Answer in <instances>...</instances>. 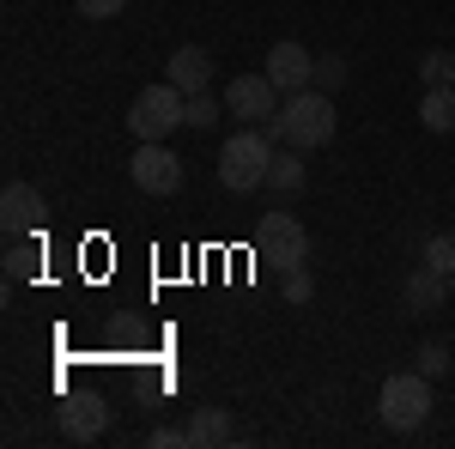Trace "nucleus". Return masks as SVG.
I'll return each instance as SVG.
<instances>
[{"mask_svg":"<svg viewBox=\"0 0 455 449\" xmlns=\"http://www.w3.org/2000/svg\"><path fill=\"white\" fill-rule=\"evenodd\" d=\"M267 164H274V128H267V122H261V128H243V134H231L219 146V182H225L231 195L261 188V182H267Z\"/></svg>","mask_w":455,"mask_h":449,"instance_id":"1","label":"nucleus"},{"mask_svg":"<svg viewBox=\"0 0 455 449\" xmlns=\"http://www.w3.org/2000/svg\"><path fill=\"white\" fill-rule=\"evenodd\" d=\"M285 146H298V152H310V146H328L334 140V104H328V92H291L280 104V116L267 122Z\"/></svg>","mask_w":455,"mask_h":449,"instance_id":"2","label":"nucleus"},{"mask_svg":"<svg viewBox=\"0 0 455 449\" xmlns=\"http://www.w3.org/2000/svg\"><path fill=\"white\" fill-rule=\"evenodd\" d=\"M182 122H188V92H176L171 79L134 92V104H128V128H134V140H171Z\"/></svg>","mask_w":455,"mask_h":449,"instance_id":"3","label":"nucleus"},{"mask_svg":"<svg viewBox=\"0 0 455 449\" xmlns=\"http://www.w3.org/2000/svg\"><path fill=\"white\" fill-rule=\"evenodd\" d=\"M377 413H383L388 431H419L431 419V377L425 371H395L377 395Z\"/></svg>","mask_w":455,"mask_h":449,"instance_id":"4","label":"nucleus"},{"mask_svg":"<svg viewBox=\"0 0 455 449\" xmlns=\"http://www.w3.org/2000/svg\"><path fill=\"white\" fill-rule=\"evenodd\" d=\"M255 255L274 261V268H298V261L310 255V231H304L291 212H267V219L255 225Z\"/></svg>","mask_w":455,"mask_h":449,"instance_id":"5","label":"nucleus"},{"mask_svg":"<svg viewBox=\"0 0 455 449\" xmlns=\"http://www.w3.org/2000/svg\"><path fill=\"white\" fill-rule=\"evenodd\" d=\"M128 176H134V188H146V195H176L182 188V158H176L164 140H140Z\"/></svg>","mask_w":455,"mask_h":449,"instance_id":"6","label":"nucleus"},{"mask_svg":"<svg viewBox=\"0 0 455 449\" xmlns=\"http://www.w3.org/2000/svg\"><path fill=\"white\" fill-rule=\"evenodd\" d=\"M280 85L267 79V73H237L231 85H225V116H243V122H274L280 116Z\"/></svg>","mask_w":455,"mask_h":449,"instance_id":"7","label":"nucleus"},{"mask_svg":"<svg viewBox=\"0 0 455 449\" xmlns=\"http://www.w3.org/2000/svg\"><path fill=\"white\" fill-rule=\"evenodd\" d=\"M261 73H267V79L280 85L285 98H291V92H310V85H315V61H310V49H304V43H291V36L267 49V68H261Z\"/></svg>","mask_w":455,"mask_h":449,"instance_id":"8","label":"nucleus"},{"mask_svg":"<svg viewBox=\"0 0 455 449\" xmlns=\"http://www.w3.org/2000/svg\"><path fill=\"white\" fill-rule=\"evenodd\" d=\"M0 225H6V237H31L43 225V195L31 182H6L0 188Z\"/></svg>","mask_w":455,"mask_h":449,"instance_id":"9","label":"nucleus"},{"mask_svg":"<svg viewBox=\"0 0 455 449\" xmlns=\"http://www.w3.org/2000/svg\"><path fill=\"white\" fill-rule=\"evenodd\" d=\"M164 79H171L176 92L195 98V92H207V79H212V55L201 49V43H182V49L171 55V68H164Z\"/></svg>","mask_w":455,"mask_h":449,"instance_id":"10","label":"nucleus"},{"mask_svg":"<svg viewBox=\"0 0 455 449\" xmlns=\"http://www.w3.org/2000/svg\"><path fill=\"white\" fill-rule=\"evenodd\" d=\"M104 425H109V407L98 401V395H79V401H68V407H61V431H68L73 444L104 437Z\"/></svg>","mask_w":455,"mask_h":449,"instance_id":"11","label":"nucleus"},{"mask_svg":"<svg viewBox=\"0 0 455 449\" xmlns=\"http://www.w3.org/2000/svg\"><path fill=\"white\" fill-rule=\"evenodd\" d=\"M237 437V425H231V413L225 407H201V413L188 419V449H219Z\"/></svg>","mask_w":455,"mask_h":449,"instance_id":"12","label":"nucleus"},{"mask_svg":"<svg viewBox=\"0 0 455 449\" xmlns=\"http://www.w3.org/2000/svg\"><path fill=\"white\" fill-rule=\"evenodd\" d=\"M419 122L431 128V134H450V128H455V79H450V85H425Z\"/></svg>","mask_w":455,"mask_h":449,"instance_id":"13","label":"nucleus"},{"mask_svg":"<svg viewBox=\"0 0 455 449\" xmlns=\"http://www.w3.org/2000/svg\"><path fill=\"white\" fill-rule=\"evenodd\" d=\"M450 298V274H437V268H419V274L407 279V310H437Z\"/></svg>","mask_w":455,"mask_h":449,"instance_id":"14","label":"nucleus"},{"mask_svg":"<svg viewBox=\"0 0 455 449\" xmlns=\"http://www.w3.org/2000/svg\"><path fill=\"white\" fill-rule=\"evenodd\" d=\"M267 182H274L280 195H298V188L310 182V171H304V158H298V146H291V152H274V164H267Z\"/></svg>","mask_w":455,"mask_h":449,"instance_id":"15","label":"nucleus"},{"mask_svg":"<svg viewBox=\"0 0 455 449\" xmlns=\"http://www.w3.org/2000/svg\"><path fill=\"white\" fill-rule=\"evenodd\" d=\"M36 243H25V237H12V249H6V279H36Z\"/></svg>","mask_w":455,"mask_h":449,"instance_id":"16","label":"nucleus"},{"mask_svg":"<svg viewBox=\"0 0 455 449\" xmlns=\"http://www.w3.org/2000/svg\"><path fill=\"white\" fill-rule=\"evenodd\" d=\"M219 116H225V98H207V92H195V98H188V128H201V134H207V128H219Z\"/></svg>","mask_w":455,"mask_h":449,"instance_id":"17","label":"nucleus"},{"mask_svg":"<svg viewBox=\"0 0 455 449\" xmlns=\"http://www.w3.org/2000/svg\"><path fill=\"white\" fill-rule=\"evenodd\" d=\"M419 79H425V85H450V79H455V55H450V49H425Z\"/></svg>","mask_w":455,"mask_h":449,"instance_id":"18","label":"nucleus"},{"mask_svg":"<svg viewBox=\"0 0 455 449\" xmlns=\"http://www.w3.org/2000/svg\"><path fill=\"white\" fill-rule=\"evenodd\" d=\"M280 292L291 298V304H310V292H315L310 268H304V261H298V268H280Z\"/></svg>","mask_w":455,"mask_h":449,"instance_id":"19","label":"nucleus"},{"mask_svg":"<svg viewBox=\"0 0 455 449\" xmlns=\"http://www.w3.org/2000/svg\"><path fill=\"white\" fill-rule=\"evenodd\" d=\"M413 371H425V377H443V371H450V346H443V341H425L419 352H413Z\"/></svg>","mask_w":455,"mask_h":449,"instance_id":"20","label":"nucleus"},{"mask_svg":"<svg viewBox=\"0 0 455 449\" xmlns=\"http://www.w3.org/2000/svg\"><path fill=\"white\" fill-rule=\"evenodd\" d=\"M425 268L455 274V237H431V243H425Z\"/></svg>","mask_w":455,"mask_h":449,"instance_id":"21","label":"nucleus"},{"mask_svg":"<svg viewBox=\"0 0 455 449\" xmlns=\"http://www.w3.org/2000/svg\"><path fill=\"white\" fill-rule=\"evenodd\" d=\"M340 85H347V61H340V55L315 61V92H340Z\"/></svg>","mask_w":455,"mask_h":449,"instance_id":"22","label":"nucleus"},{"mask_svg":"<svg viewBox=\"0 0 455 449\" xmlns=\"http://www.w3.org/2000/svg\"><path fill=\"white\" fill-rule=\"evenodd\" d=\"M73 6H79L85 19H116V12H122L128 0H73Z\"/></svg>","mask_w":455,"mask_h":449,"instance_id":"23","label":"nucleus"},{"mask_svg":"<svg viewBox=\"0 0 455 449\" xmlns=\"http://www.w3.org/2000/svg\"><path fill=\"white\" fill-rule=\"evenodd\" d=\"M146 444H152V449H171V444H188V425H182V431H176V425H158V431H152V437H146Z\"/></svg>","mask_w":455,"mask_h":449,"instance_id":"24","label":"nucleus"},{"mask_svg":"<svg viewBox=\"0 0 455 449\" xmlns=\"http://www.w3.org/2000/svg\"><path fill=\"white\" fill-rule=\"evenodd\" d=\"M450 298H455V274H450Z\"/></svg>","mask_w":455,"mask_h":449,"instance_id":"25","label":"nucleus"}]
</instances>
